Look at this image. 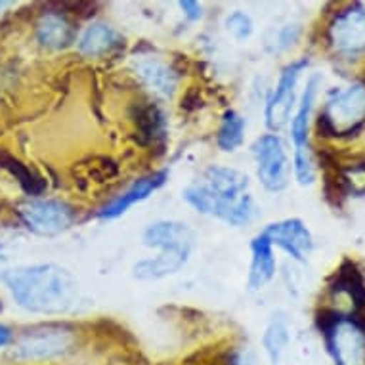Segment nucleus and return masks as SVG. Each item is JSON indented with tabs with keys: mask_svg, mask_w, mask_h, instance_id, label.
<instances>
[{
	"mask_svg": "<svg viewBox=\"0 0 365 365\" xmlns=\"http://www.w3.org/2000/svg\"><path fill=\"white\" fill-rule=\"evenodd\" d=\"M136 71L142 83L150 90H153L157 96L170 98L176 90L178 78L174 71L159 58H142L136 63Z\"/></svg>",
	"mask_w": 365,
	"mask_h": 365,
	"instance_id": "17",
	"label": "nucleus"
},
{
	"mask_svg": "<svg viewBox=\"0 0 365 365\" xmlns=\"http://www.w3.org/2000/svg\"><path fill=\"white\" fill-rule=\"evenodd\" d=\"M289 325L285 317H272V322L268 324V327L264 329L262 335V346L264 352L268 356L269 364L279 365L283 354H285V348L289 344Z\"/></svg>",
	"mask_w": 365,
	"mask_h": 365,
	"instance_id": "19",
	"label": "nucleus"
},
{
	"mask_svg": "<svg viewBox=\"0 0 365 365\" xmlns=\"http://www.w3.org/2000/svg\"><path fill=\"white\" fill-rule=\"evenodd\" d=\"M119 44V33H117L111 25L103 24V21H96V24H90L88 27L81 33V36H78L77 41V48L83 56L100 58V56L113 52Z\"/></svg>",
	"mask_w": 365,
	"mask_h": 365,
	"instance_id": "16",
	"label": "nucleus"
},
{
	"mask_svg": "<svg viewBox=\"0 0 365 365\" xmlns=\"http://www.w3.org/2000/svg\"><path fill=\"white\" fill-rule=\"evenodd\" d=\"M4 167L10 170V173L16 176V178L19 180V184L27 190L29 193H38L42 190V184L41 180L36 178L35 174L31 173L29 168L25 167V165H21L19 161H14V159H8L6 165Z\"/></svg>",
	"mask_w": 365,
	"mask_h": 365,
	"instance_id": "22",
	"label": "nucleus"
},
{
	"mask_svg": "<svg viewBox=\"0 0 365 365\" xmlns=\"http://www.w3.org/2000/svg\"><path fill=\"white\" fill-rule=\"evenodd\" d=\"M319 329L324 331L335 365H365V325L356 317L336 312H322Z\"/></svg>",
	"mask_w": 365,
	"mask_h": 365,
	"instance_id": "3",
	"label": "nucleus"
},
{
	"mask_svg": "<svg viewBox=\"0 0 365 365\" xmlns=\"http://www.w3.org/2000/svg\"><path fill=\"white\" fill-rule=\"evenodd\" d=\"M331 46L344 56L365 52V10L350 8L339 12L329 25Z\"/></svg>",
	"mask_w": 365,
	"mask_h": 365,
	"instance_id": "10",
	"label": "nucleus"
},
{
	"mask_svg": "<svg viewBox=\"0 0 365 365\" xmlns=\"http://www.w3.org/2000/svg\"><path fill=\"white\" fill-rule=\"evenodd\" d=\"M317 86H319V77H314L306 84L304 94L299 103L297 113L291 119V138L294 144V159L293 167L297 180L302 186H310L316 173L312 167V157H310V148H308V126H310V115L314 109V100H316Z\"/></svg>",
	"mask_w": 365,
	"mask_h": 365,
	"instance_id": "5",
	"label": "nucleus"
},
{
	"mask_svg": "<svg viewBox=\"0 0 365 365\" xmlns=\"http://www.w3.org/2000/svg\"><path fill=\"white\" fill-rule=\"evenodd\" d=\"M184 199L201 215L212 216L230 226H245L257 215L249 192V176L237 168L212 165L201 180L186 187Z\"/></svg>",
	"mask_w": 365,
	"mask_h": 365,
	"instance_id": "2",
	"label": "nucleus"
},
{
	"mask_svg": "<svg viewBox=\"0 0 365 365\" xmlns=\"http://www.w3.org/2000/svg\"><path fill=\"white\" fill-rule=\"evenodd\" d=\"M36 41L44 48L61 50L69 46L73 41V27L63 16L54 12L44 14L41 21L36 24Z\"/></svg>",
	"mask_w": 365,
	"mask_h": 365,
	"instance_id": "18",
	"label": "nucleus"
},
{
	"mask_svg": "<svg viewBox=\"0 0 365 365\" xmlns=\"http://www.w3.org/2000/svg\"><path fill=\"white\" fill-rule=\"evenodd\" d=\"M260 234L272 243V247H282L283 251L289 252V257H293L299 262H304L314 247L310 230L299 218H287V220L268 224Z\"/></svg>",
	"mask_w": 365,
	"mask_h": 365,
	"instance_id": "11",
	"label": "nucleus"
},
{
	"mask_svg": "<svg viewBox=\"0 0 365 365\" xmlns=\"http://www.w3.org/2000/svg\"><path fill=\"white\" fill-rule=\"evenodd\" d=\"M245 138V119L237 111L230 109L222 117V125L218 128V148L222 151H235L243 144Z\"/></svg>",
	"mask_w": 365,
	"mask_h": 365,
	"instance_id": "20",
	"label": "nucleus"
},
{
	"mask_svg": "<svg viewBox=\"0 0 365 365\" xmlns=\"http://www.w3.org/2000/svg\"><path fill=\"white\" fill-rule=\"evenodd\" d=\"M276 276V257L274 247L262 234L251 241V269L247 285L251 291H260Z\"/></svg>",
	"mask_w": 365,
	"mask_h": 365,
	"instance_id": "15",
	"label": "nucleus"
},
{
	"mask_svg": "<svg viewBox=\"0 0 365 365\" xmlns=\"http://www.w3.org/2000/svg\"><path fill=\"white\" fill-rule=\"evenodd\" d=\"M190 257L192 252L187 251H159L153 258H144L134 264L132 276L142 282H157L178 274L186 266Z\"/></svg>",
	"mask_w": 365,
	"mask_h": 365,
	"instance_id": "14",
	"label": "nucleus"
},
{
	"mask_svg": "<svg viewBox=\"0 0 365 365\" xmlns=\"http://www.w3.org/2000/svg\"><path fill=\"white\" fill-rule=\"evenodd\" d=\"M144 245L157 251H187L193 252L195 232L178 220H159L145 227Z\"/></svg>",
	"mask_w": 365,
	"mask_h": 365,
	"instance_id": "12",
	"label": "nucleus"
},
{
	"mask_svg": "<svg viewBox=\"0 0 365 365\" xmlns=\"http://www.w3.org/2000/svg\"><path fill=\"white\" fill-rule=\"evenodd\" d=\"M168 174L165 170L161 173H153L150 176H144V178L136 180L126 192H123L119 197H115L113 201H109L106 207H103L100 212H98V218L102 220H115L119 216L126 215L130 207H134L136 203H142L145 199L150 197L151 193H155L159 187L167 182Z\"/></svg>",
	"mask_w": 365,
	"mask_h": 365,
	"instance_id": "13",
	"label": "nucleus"
},
{
	"mask_svg": "<svg viewBox=\"0 0 365 365\" xmlns=\"http://www.w3.org/2000/svg\"><path fill=\"white\" fill-rule=\"evenodd\" d=\"M224 25H226V31L234 36L235 41H247L252 35V29H255L251 16L241 12V10H235V12L230 14Z\"/></svg>",
	"mask_w": 365,
	"mask_h": 365,
	"instance_id": "21",
	"label": "nucleus"
},
{
	"mask_svg": "<svg viewBox=\"0 0 365 365\" xmlns=\"http://www.w3.org/2000/svg\"><path fill=\"white\" fill-rule=\"evenodd\" d=\"M252 157L257 163L258 180L269 192H282L289 182V159L282 138L264 134L252 144Z\"/></svg>",
	"mask_w": 365,
	"mask_h": 365,
	"instance_id": "8",
	"label": "nucleus"
},
{
	"mask_svg": "<svg viewBox=\"0 0 365 365\" xmlns=\"http://www.w3.org/2000/svg\"><path fill=\"white\" fill-rule=\"evenodd\" d=\"M0 260H4V245H2V241H0Z\"/></svg>",
	"mask_w": 365,
	"mask_h": 365,
	"instance_id": "27",
	"label": "nucleus"
},
{
	"mask_svg": "<svg viewBox=\"0 0 365 365\" xmlns=\"http://www.w3.org/2000/svg\"><path fill=\"white\" fill-rule=\"evenodd\" d=\"M365 120V84L356 83L346 90H336L325 103L317 119L319 136L354 134Z\"/></svg>",
	"mask_w": 365,
	"mask_h": 365,
	"instance_id": "4",
	"label": "nucleus"
},
{
	"mask_svg": "<svg viewBox=\"0 0 365 365\" xmlns=\"http://www.w3.org/2000/svg\"><path fill=\"white\" fill-rule=\"evenodd\" d=\"M306 67H308V60L293 61L279 75V81H277L272 96L268 98L266 111H264L266 125L272 130H279L291 119V111L294 106V90H297L300 73L304 71Z\"/></svg>",
	"mask_w": 365,
	"mask_h": 365,
	"instance_id": "9",
	"label": "nucleus"
},
{
	"mask_svg": "<svg viewBox=\"0 0 365 365\" xmlns=\"http://www.w3.org/2000/svg\"><path fill=\"white\" fill-rule=\"evenodd\" d=\"M12 341H14V335H12V331H10V327H6L4 324H0V348L10 346Z\"/></svg>",
	"mask_w": 365,
	"mask_h": 365,
	"instance_id": "26",
	"label": "nucleus"
},
{
	"mask_svg": "<svg viewBox=\"0 0 365 365\" xmlns=\"http://www.w3.org/2000/svg\"><path fill=\"white\" fill-rule=\"evenodd\" d=\"M180 10L184 12V16H186L187 19H192V21L201 19V16H203V6H201L199 2H193V0H184V2H180Z\"/></svg>",
	"mask_w": 365,
	"mask_h": 365,
	"instance_id": "25",
	"label": "nucleus"
},
{
	"mask_svg": "<svg viewBox=\"0 0 365 365\" xmlns=\"http://www.w3.org/2000/svg\"><path fill=\"white\" fill-rule=\"evenodd\" d=\"M75 342L73 331L61 325H46L25 333L14 346V358L21 361H44L69 352Z\"/></svg>",
	"mask_w": 365,
	"mask_h": 365,
	"instance_id": "7",
	"label": "nucleus"
},
{
	"mask_svg": "<svg viewBox=\"0 0 365 365\" xmlns=\"http://www.w3.org/2000/svg\"><path fill=\"white\" fill-rule=\"evenodd\" d=\"M299 33H300V29L297 27V25H287V27H283V29L277 33L276 48L277 50L289 48V46H291V44H293V42L299 38Z\"/></svg>",
	"mask_w": 365,
	"mask_h": 365,
	"instance_id": "24",
	"label": "nucleus"
},
{
	"mask_svg": "<svg viewBox=\"0 0 365 365\" xmlns=\"http://www.w3.org/2000/svg\"><path fill=\"white\" fill-rule=\"evenodd\" d=\"M25 227L42 237H54L67 232L75 222V210L58 199H29L19 207Z\"/></svg>",
	"mask_w": 365,
	"mask_h": 365,
	"instance_id": "6",
	"label": "nucleus"
},
{
	"mask_svg": "<svg viewBox=\"0 0 365 365\" xmlns=\"http://www.w3.org/2000/svg\"><path fill=\"white\" fill-rule=\"evenodd\" d=\"M2 283L16 304L33 314L60 316L71 312L81 299V285L71 272L58 264H33L6 269Z\"/></svg>",
	"mask_w": 365,
	"mask_h": 365,
	"instance_id": "1",
	"label": "nucleus"
},
{
	"mask_svg": "<svg viewBox=\"0 0 365 365\" xmlns=\"http://www.w3.org/2000/svg\"><path fill=\"white\" fill-rule=\"evenodd\" d=\"M341 184L344 190L356 193V195H364L365 193V163L361 165H354L348 167L342 173Z\"/></svg>",
	"mask_w": 365,
	"mask_h": 365,
	"instance_id": "23",
	"label": "nucleus"
}]
</instances>
